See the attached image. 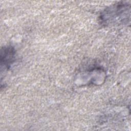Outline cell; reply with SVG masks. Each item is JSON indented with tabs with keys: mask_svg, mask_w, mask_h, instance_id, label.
I'll return each mask as SVG.
<instances>
[{
	"mask_svg": "<svg viewBox=\"0 0 131 131\" xmlns=\"http://www.w3.org/2000/svg\"><path fill=\"white\" fill-rule=\"evenodd\" d=\"M1 53V68L4 67L5 69H8L14 61L15 50L12 47H3Z\"/></svg>",
	"mask_w": 131,
	"mask_h": 131,
	"instance_id": "6da1fadb",
	"label": "cell"
}]
</instances>
